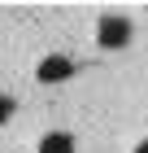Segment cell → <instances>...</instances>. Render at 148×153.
<instances>
[{"instance_id": "1", "label": "cell", "mask_w": 148, "mask_h": 153, "mask_svg": "<svg viewBox=\"0 0 148 153\" xmlns=\"http://www.w3.org/2000/svg\"><path fill=\"white\" fill-rule=\"evenodd\" d=\"M96 44H100V48H126V44H131V22L118 18V13L100 18V26H96Z\"/></svg>"}, {"instance_id": "2", "label": "cell", "mask_w": 148, "mask_h": 153, "mask_svg": "<svg viewBox=\"0 0 148 153\" xmlns=\"http://www.w3.org/2000/svg\"><path fill=\"white\" fill-rule=\"evenodd\" d=\"M70 74H74V61L61 57V53H48V57L39 61L35 79H39V83H61V79H70Z\"/></svg>"}, {"instance_id": "3", "label": "cell", "mask_w": 148, "mask_h": 153, "mask_svg": "<svg viewBox=\"0 0 148 153\" xmlns=\"http://www.w3.org/2000/svg\"><path fill=\"white\" fill-rule=\"evenodd\" d=\"M39 153H74V136L70 131H48L39 140Z\"/></svg>"}, {"instance_id": "4", "label": "cell", "mask_w": 148, "mask_h": 153, "mask_svg": "<svg viewBox=\"0 0 148 153\" xmlns=\"http://www.w3.org/2000/svg\"><path fill=\"white\" fill-rule=\"evenodd\" d=\"M13 109H18V101L0 92V127H4V123H9V118H13Z\"/></svg>"}, {"instance_id": "5", "label": "cell", "mask_w": 148, "mask_h": 153, "mask_svg": "<svg viewBox=\"0 0 148 153\" xmlns=\"http://www.w3.org/2000/svg\"><path fill=\"white\" fill-rule=\"evenodd\" d=\"M135 153H148V136H144V140H139V144H135Z\"/></svg>"}]
</instances>
